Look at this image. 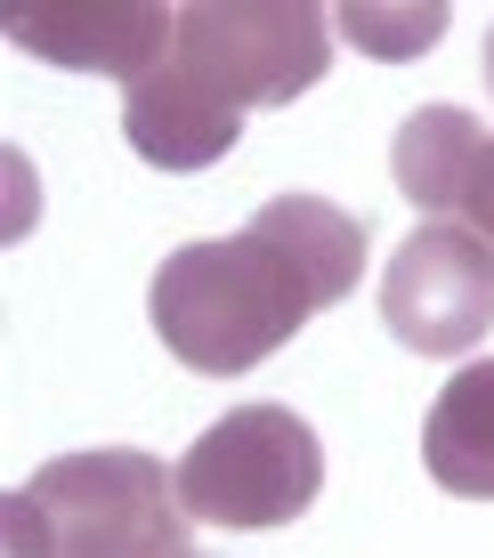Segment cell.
I'll use <instances>...</instances> for the list:
<instances>
[{
    "mask_svg": "<svg viewBox=\"0 0 494 558\" xmlns=\"http://www.w3.org/2000/svg\"><path fill=\"white\" fill-rule=\"evenodd\" d=\"M122 138H130L138 162H155V170H212V162L236 154L243 113L219 106L186 65H170V57H162V65L122 98Z\"/></svg>",
    "mask_w": 494,
    "mask_h": 558,
    "instance_id": "cell-7",
    "label": "cell"
},
{
    "mask_svg": "<svg viewBox=\"0 0 494 558\" xmlns=\"http://www.w3.org/2000/svg\"><path fill=\"white\" fill-rule=\"evenodd\" d=\"M382 324L413 356H470L494 332V252L454 219H422L382 276Z\"/></svg>",
    "mask_w": 494,
    "mask_h": 558,
    "instance_id": "cell-5",
    "label": "cell"
},
{
    "mask_svg": "<svg viewBox=\"0 0 494 558\" xmlns=\"http://www.w3.org/2000/svg\"><path fill=\"white\" fill-rule=\"evenodd\" d=\"M325 494V446L292 405H236L186 446L179 461V502L195 526L227 534H268L292 526Z\"/></svg>",
    "mask_w": 494,
    "mask_h": 558,
    "instance_id": "cell-3",
    "label": "cell"
},
{
    "mask_svg": "<svg viewBox=\"0 0 494 558\" xmlns=\"http://www.w3.org/2000/svg\"><path fill=\"white\" fill-rule=\"evenodd\" d=\"M422 461L446 494L462 502H494V356L462 364L438 389V405L422 421Z\"/></svg>",
    "mask_w": 494,
    "mask_h": 558,
    "instance_id": "cell-9",
    "label": "cell"
},
{
    "mask_svg": "<svg viewBox=\"0 0 494 558\" xmlns=\"http://www.w3.org/2000/svg\"><path fill=\"white\" fill-rule=\"evenodd\" d=\"M186 558H195V550H186Z\"/></svg>",
    "mask_w": 494,
    "mask_h": 558,
    "instance_id": "cell-13",
    "label": "cell"
},
{
    "mask_svg": "<svg viewBox=\"0 0 494 558\" xmlns=\"http://www.w3.org/2000/svg\"><path fill=\"white\" fill-rule=\"evenodd\" d=\"M333 33H349L365 57H422V49H438V33H446V0H422V9H373V0H357V9H340L333 16Z\"/></svg>",
    "mask_w": 494,
    "mask_h": 558,
    "instance_id": "cell-10",
    "label": "cell"
},
{
    "mask_svg": "<svg viewBox=\"0 0 494 558\" xmlns=\"http://www.w3.org/2000/svg\"><path fill=\"white\" fill-rule=\"evenodd\" d=\"M9 41L41 65L113 73L122 89H138L179 41V9H155V0H41V9L9 16Z\"/></svg>",
    "mask_w": 494,
    "mask_h": 558,
    "instance_id": "cell-6",
    "label": "cell"
},
{
    "mask_svg": "<svg viewBox=\"0 0 494 558\" xmlns=\"http://www.w3.org/2000/svg\"><path fill=\"white\" fill-rule=\"evenodd\" d=\"M170 65H186L219 106H292L333 73V16L316 0H195L179 9Z\"/></svg>",
    "mask_w": 494,
    "mask_h": 558,
    "instance_id": "cell-4",
    "label": "cell"
},
{
    "mask_svg": "<svg viewBox=\"0 0 494 558\" xmlns=\"http://www.w3.org/2000/svg\"><path fill=\"white\" fill-rule=\"evenodd\" d=\"M179 470L138 446L57 453L9 494V558H186Z\"/></svg>",
    "mask_w": 494,
    "mask_h": 558,
    "instance_id": "cell-2",
    "label": "cell"
},
{
    "mask_svg": "<svg viewBox=\"0 0 494 558\" xmlns=\"http://www.w3.org/2000/svg\"><path fill=\"white\" fill-rule=\"evenodd\" d=\"M462 227L494 252V138H486V154H479V170H470V195H462Z\"/></svg>",
    "mask_w": 494,
    "mask_h": 558,
    "instance_id": "cell-11",
    "label": "cell"
},
{
    "mask_svg": "<svg viewBox=\"0 0 494 558\" xmlns=\"http://www.w3.org/2000/svg\"><path fill=\"white\" fill-rule=\"evenodd\" d=\"M486 98H494V25H486Z\"/></svg>",
    "mask_w": 494,
    "mask_h": 558,
    "instance_id": "cell-12",
    "label": "cell"
},
{
    "mask_svg": "<svg viewBox=\"0 0 494 558\" xmlns=\"http://www.w3.org/2000/svg\"><path fill=\"white\" fill-rule=\"evenodd\" d=\"M486 154V122L470 106H413L389 138V170L397 195H406L422 219H454L470 195V170Z\"/></svg>",
    "mask_w": 494,
    "mask_h": 558,
    "instance_id": "cell-8",
    "label": "cell"
},
{
    "mask_svg": "<svg viewBox=\"0 0 494 558\" xmlns=\"http://www.w3.org/2000/svg\"><path fill=\"white\" fill-rule=\"evenodd\" d=\"M357 276H365V219L325 195H276L236 235L179 243L146 283V316L186 373L227 380L292 349L300 324L340 307Z\"/></svg>",
    "mask_w": 494,
    "mask_h": 558,
    "instance_id": "cell-1",
    "label": "cell"
}]
</instances>
